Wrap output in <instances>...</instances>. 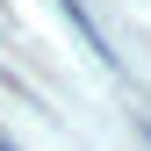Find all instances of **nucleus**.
I'll use <instances>...</instances> for the list:
<instances>
[{"label":"nucleus","mask_w":151,"mask_h":151,"mask_svg":"<svg viewBox=\"0 0 151 151\" xmlns=\"http://www.w3.org/2000/svg\"><path fill=\"white\" fill-rule=\"evenodd\" d=\"M58 14H65L72 29H79V43H86V50H93L101 65H115V43H108V36H101V22L86 14V0H58Z\"/></svg>","instance_id":"f257e3e1"}]
</instances>
